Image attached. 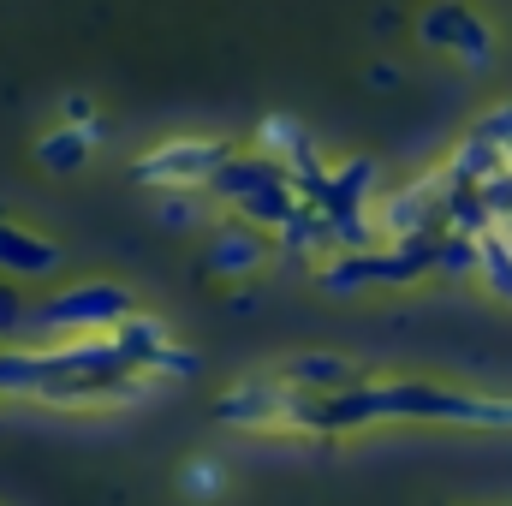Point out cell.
Here are the masks:
<instances>
[{
  "instance_id": "obj_9",
  "label": "cell",
  "mask_w": 512,
  "mask_h": 506,
  "mask_svg": "<svg viewBox=\"0 0 512 506\" xmlns=\"http://www.w3.org/2000/svg\"><path fill=\"white\" fill-rule=\"evenodd\" d=\"M203 221V203L197 197H185V191H161V227L167 233H191Z\"/></svg>"
},
{
  "instance_id": "obj_6",
  "label": "cell",
  "mask_w": 512,
  "mask_h": 506,
  "mask_svg": "<svg viewBox=\"0 0 512 506\" xmlns=\"http://www.w3.org/2000/svg\"><path fill=\"white\" fill-rule=\"evenodd\" d=\"M66 268V251L18 221H0V274L18 280V286H36V280H54Z\"/></svg>"
},
{
  "instance_id": "obj_8",
  "label": "cell",
  "mask_w": 512,
  "mask_h": 506,
  "mask_svg": "<svg viewBox=\"0 0 512 506\" xmlns=\"http://www.w3.org/2000/svg\"><path fill=\"white\" fill-rule=\"evenodd\" d=\"M90 149H96V126H60L36 143V161L48 173H78L90 161Z\"/></svg>"
},
{
  "instance_id": "obj_5",
  "label": "cell",
  "mask_w": 512,
  "mask_h": 506,
  "mask_svg": "<svg viewBox=\"0 0 512 506\" xmlns=\"http://www.w3.org/2000/svg\"><path fill=\"white\" fill-rule=\"evenodd\" d=\"M268 256H274V233H262V227L245 221V215H227V221L209 233L203 268L221 274V280H251V274L268 268Z\"/></svg>"
},
{
  "instance_id": "obj_3",
  "label": "cell",
  "mask_w": 512,
  "mask_h": 506,
  "mask_svg": "<svg viewBox=\"0 0 512 506\" xmlns=\"http://www.w3.org/2000/svg\"><path fill=\"white\" fill-rule=\"evenodd\" d=\"M227 143L221 137H167L155 143L143 161H137V185H155V191H191V185H209L221 167H227Z\"/></svg>"
},
{
  "instance_id": "obj_4",
  "label": "cell",
  "mask_w": 512,
  "mask_h": 506,
  "mask_svg": "<svg viewBox=\"0 0 512 506\" xmlns=\"http://www.w3.org/2000/svg\"><path fill=\"white\" fill-rule=\"evenodd\" d=\"M215 417L233 423V429H251V435H292V423H298V393L280 376H251V381H239V387L221 393Z\"/></svg>"
},
{
  "instance_id": "obj_10",
  "label": "cell",
  "mask_w": 512,
  "mask_h": 506,
  "mask_svg": "<svg viewBox=\"0 0 512 506\" xmlns=\"http://www.w3.org/2000/svg\"><path fill=\"white\" fill-rule=\"evenodd\" d=\"M149 376H167V381L197 376V352H191V346H185V352H179V346H167V352H161V358L149 364Z\"/></svg>"
},
{
  "instance_id": "obj_2",
  "label": "cell",
  "mask_w": 512,
  "mask_h": 506,
  "mask_svg": "<svg viewBox=\"0 0 512 506\" xmlns=\"http://www.w3.org/2000/svg\"><path fill=\"white\" fill-rule=\"evenodd\" d=\"M126 316H131L126 286H114V280H78V286H60L42 304H30L24 334L48 352V346H72V340H102Z\"/></svg>"
},
{
  "instance_id": "obj_11",
  "label": "cell",
  "mask_w": 512,
  "mask_h": 506,
  "mask_svg": "<svg viewBox=\"0 0 512 506\" xmlns=\"http://www.w3.org/2000/svg\"><path fill=\"white\" fill-rule=\"evenodd\" d=\"M179 483H185V495H215V489H221V471L197 459V465H185V477H179Z\"/></svg>"
},
{
  "instance_id": "obj_12",
  "label": "cell",
  "mask_w": 512,
  "mask_h": 506,
  "mask_svg": "<svg viewBox=\"0 0 512 506\" xmlns=\"http://www.w3.org/2000/svg\"><path fill=\"white\" fill-rule=\"evenodd\" d=\"M24 316H30V310H24L12 292H0V334H24Z\"/></svg>"
},
{
  "instance_id": "obj_1",
  "label": "cell",
  "mask_w": 512,
  "mask_h": 506,
  "mask_svg": "<svg viewBox=\"0 0 512 506\" xmlns=\"http://www.w3.org/2000/svg\"><path fill=\"white\" fill-rule=\"evenodd\" d=\"M370 423H447V429H512V399H483L429 381H358L340 399H298L292 435H346Z\"/></svg>"
},
{
  "instance_id": "obj_7",
  "label": "cell",
  "mask_w": 512,
  "mask_h": 506,
  "mask_svg": "<svg viewBox=\"0 0 512 506\" xmlns=\"http://www.w3.org/2000/svg\"><path fill=\"white\" fill-rule=\"evenodd\" d=\"M280 381H286L298 399H340V393L358 387V370H352V358L304 352V358H286V364H280Z\"/></svg>"
}]
</instances>
